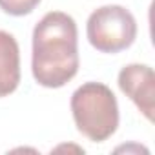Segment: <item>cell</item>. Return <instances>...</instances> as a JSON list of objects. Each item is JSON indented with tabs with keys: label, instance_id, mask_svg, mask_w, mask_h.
<instances>
[{
	"label": "cell",
	"instance_id": "1",
	"mask_svg": "<svg viewBox=\"0 0 155 155\" xmlns=\"http://www.w3.org/2000/svg\"><path fill=\"white\" fill-rule=\"evenodd\" d=\"M79 31L73 17L46 13L33 29L31 71L37 84L62 88L79 71Z\"/></svg>",
	"mask_w": 155,
	"mask_h": 155
},
{
	"label": "cell",
	"instance_id": "2",
	"mask_svg": "<svg viewBox=\"0 0 155 155\" xmlns=\"http://www.w3.org/2000/svg\"><path fill=\"white\" fill-rule=\"evenodd\" d=\"M75 126L93 142L108 140L119 126V104L113 91L102 82H86L71 95Z\"/></svg>",
	"mask_w": 155,
	"mask_h": 155
},
{
	"label": "cell",
	"instance_id": "3",
	"mask_svg": "<svg viewBox=\"0 0 155 155\" xmlns=\"http://www.w3.org/2000/svg\"><path fill=\"white\" fill-rule=\"evenodd\" d=\"M90 44L101 53H120L137 37V22L122 6H102L95 9L86 26Z\"/></svg>",
	"mask_w": 155,
	"mask_h": 155
},
{
	"label": "cell",
	"instance_id": "4",
	"mask_svg": "<svg viewBox=\"0 0 155 155\" xmlns=\"http://www.w3.org/2000/svg\"><path fill=\"white\" fill-rule=\"evenodd\" d=\"M120 91L151 122L155 111V75L150 66L128 64L119 73Z\"/></svg>",
	"mask_w": 155,
	"mask_h": 155
},
{
	"label": "cell",
	"instance_id": "5",
	"mask_svg": "<svg viewBox=\"0 0 155 155\" xmlns=\"http://www.w3.org/2000/svg\"><path fill=\"white\" fill-rule=\"evenodd\" d=\"M20 84V49L15 37L0 29V99L11 95Z\"/></svg>",
	"mask_w": 155,
	"mask_h": 155
},
{
	"label": "cell",
	"instance_id": "6",
	"mask_svg": "<svg viewBox=\"0 0 155 155\" xmlns=\"http://www.w3.org/2000/svg\"><path fill=\"white\" fill-rule=\"evenodd\" d=\"M38 4L40 0H0V9L13 17H24L29 15Z\"/></svg>",
	"mask_w": 155,
	"mask_h": 155
}]
</instances>
